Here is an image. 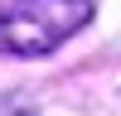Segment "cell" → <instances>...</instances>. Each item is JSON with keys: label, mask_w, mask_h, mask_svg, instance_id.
I'll return each instance as SVG.
<instances>
[{"label": "cell", "mask_w": 121, "mask_h": 116, "mask_svg": "<svg viewBox=\"0 0 121 116\" xmlns=\"http://www.w3.org/2000/svg\"><path fill=\"white\" fill-rule=\"evenodd\" d=\"M92 0H10L0 10V48L34 58L87 24Z\"/></svg>", "instance_id": "cell-1"}]
</instances>
